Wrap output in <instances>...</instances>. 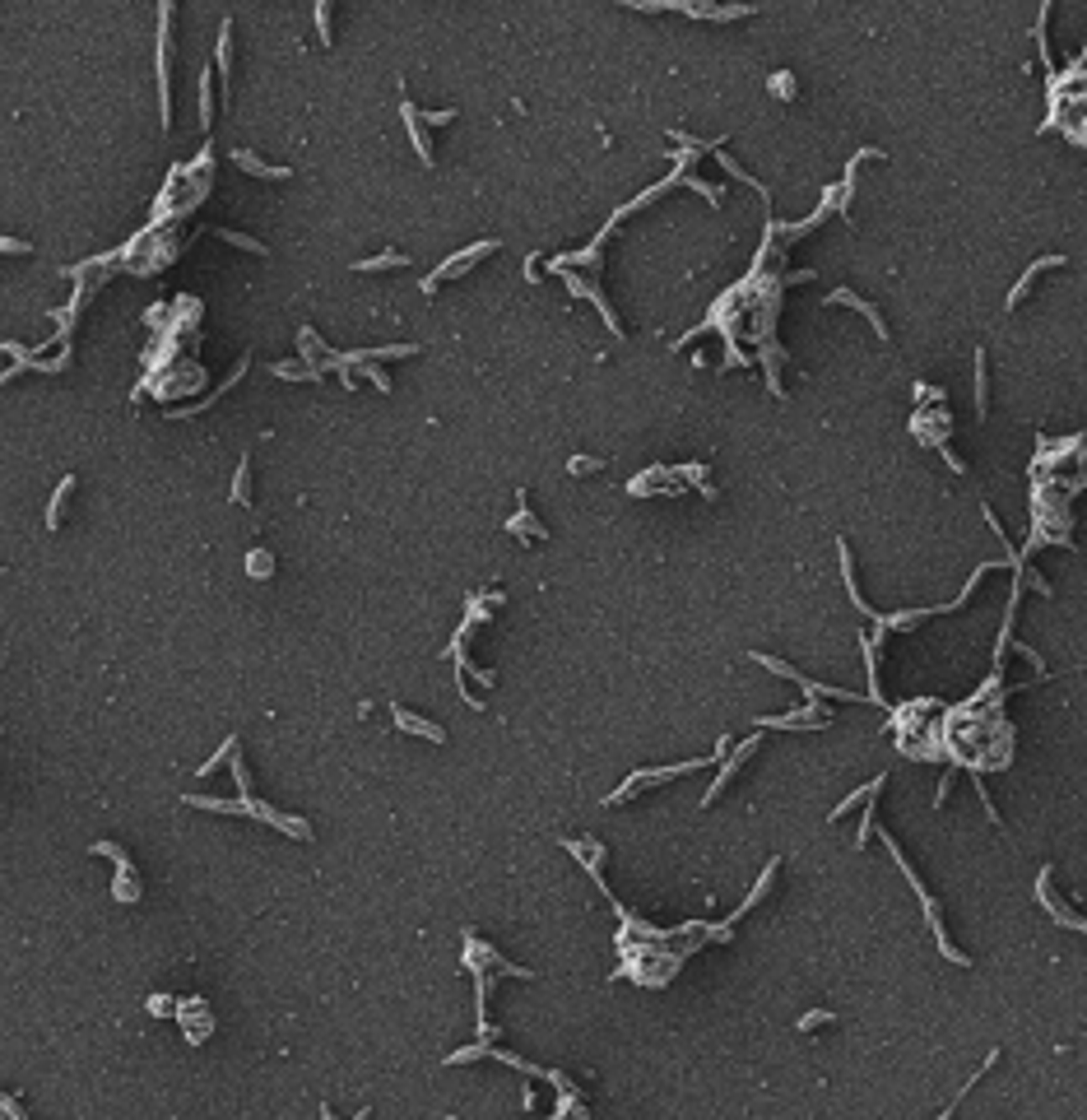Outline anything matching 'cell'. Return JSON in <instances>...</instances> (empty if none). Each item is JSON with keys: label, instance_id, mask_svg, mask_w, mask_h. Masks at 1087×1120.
<instances>
[{"label": "cell", "instance_id": "4fadbf2b", "mask_svg": "<svg viewBox=\"0 0 1087 1120\" xmlns=\"http://www.w3.org/2000/svg\"><path fill=\"white\" fill-rule=\"evenodd\" d=\"M71 489H75V474H71V479H60L56 498H51V507H47V526H51V531H56V526H60V502L71 498Z\"/></svg>", "mask_w": 1087, "mask_h": 1120}, {"label": "cell", "instance_id": "8fae6325", "mask_svg": "<svg viewBox=\"0 0 1087 1120\" xmlns=\"http://www.w3.org/2000/svg\"><path fill=\"white\" fill-rule=\"evenodd\" d=\"M395 265H410V260L400 256V251H381L372 260H353V270H395Z\"/></svg>", "mask_w": 1087, "mask_h": 1120}, {"label": "cell", "instance_id": "30bf717a", "mask_svg": "<svg viewBox=\"0 0 1087 1120\" xmlns=\"http://www.w3.org/2000/svg\"><path fill=\"white\" fill-rule=\"evenodd\" d=\"M228 71H233V19H223L219 29V80L228 84Z\"/></svg>", "mask_w": 1087, "mask_h": 1120}, {"label": "cell", "instance_id": "5bb4252c", "mask_svg": "<svg viewBox=\"0 0 1087 1120\" xmlns=\"http://www.w3.org/2000/svg\"><path fill=\"white\" fill-rule=\"evenodd\" d=\"M976 419H985V349H976Z\"/></svg>", "mask_w": 1087, "mask_h": 1120}, {"label": "cell", "instance_id": "6da1fadb", "mask_svg": "<svg viewBox=\"0 0 1087 1120\" xmlns=\"http://www.w3.org/2000/svg\"><path fill=\"white\" fill-rule=\"evenodd\" d=\"M758 665H767L771 674H781V679H790V683H799L804 688V698H841V702H855V693H846V688H828V683H813V679H804L799 670H790L786 661H776V656H753Z\"/></svg>", "mask_w": 1087, "mask_h": 1120}, {"label": "cell", "instance_id": "277c9868", "mask_svg": "<svg viewBox=\"0 0 1087 1120\" xmlns=\"http://www.w3.org/2000/svg\"><path fill=\"white\" fill-rule=\"evenodd\" d=\"M489 251H498V238H493V242H474V247H465V251H460V256H451L447 265H442V270L432 275L428 284H423V289L432 293V289H437L442 280H447V275H460V270H465V265H469V260H474V256H489Z\"/></svg>", "mask_w": 1087, "mask_h": 1120}, {"label": "cell", "instance_id": "5b68a950", "mask_svg": "<svg viewBox=\"0 0 1087 1120\" xmlns=\"http://www.w3.org/2000/svg\"><path fill=\"white\" fill-rule=\"evenodd\" d=\"M828 302H837V307H855V311H865V317L874 321V335H878V340H888V321L878 317V307H869L865 298H855L850 289H832V293H828Z\"/></svg>", "mask_w": 1087, "mask_h": 1120}, {"label": "cell", "instance_id": "9a60e30c", "mask_svg": "<svg viewBox=\"0 0 1087 1120\" xmlns=\"http://www.w3.org/2000/svg\"><path fill=\"white\" fill-rule=\"evenodd\" d=\"M219 238H223V242H233V247H242V251H256V256H269V251H265V247H260V242H256V238H242V233H228V228H223V233H219Z\"/></svg>", "mask_w": 1087, "mask_h": 1120}, {"label": "cell", "instance_id": "8992f818", "mask_svg": "<svg viewBox=\"0 0 1087 1120\" xmlns=\"http://www.w3.org/2000/svg\"><path fill=\"white\" fill-rule=\"evenodd\" d=\"M395 725H400V730H410V735H423V740H432V744H447V730H442V725H432V720H419V716H410L405 707H395Z\"/></svg>", "mask_w": 1087, "mask_h": 1120}, {"label": "cell", "instance_id": "44dd1931", "mask_svg": "<svg viewBox=\"0 0 1087 1120\" xmlns=\"http://www.w3.org/2000/svg\"><path fill=\"white\" fill-rule=\"evenodd\" d=\"M0 251H10V256H29V242H14V238H0Z\"/></svg>", "mask_w": 1087, "mask_h": 1120}, {"label": "cell", "instance_id": "ffe728a7", "mask_svg": "<svg viewBox=\"0 0 1087 1120\" xmlns=\"http://www.w3.org/2000/svg\"><path fill=\"white\" fill-rule=\"evenodd\" d=\"M599 465H604V460H590V456H577V460H572V474H590V470H599Z\"/></svg>", "mask_w": 1087, "mask_h": 1120}, {"label": "cell", "instance_id": "7c38bea8", "mask_svg": "<svg viewBox=\"0 0 1087 1120\" xmlns=\"http://www.w3.org/2000/svg\"><path fill=\"white\" fill-rule=\"evenodd\" d=\"M238 163H242L247 172H256V177H274V181H284V177H289V168H265V163H260V159H251L247 149L238 154Z\"/></svg>", "mask_w": 1087, "mask_h": 1120}, {"label": "cell", "instance_id": "d6986e66", "mask_svg": "<svg viewBox=\"0 0 1087 1120\" xmlns=\"http://www.w3.org/2000/svg\"><path fill=\"white\" fill-rule=\"evenodd\" d=\"M247 568H251V577H256V572H260V577H269V553H265V549H256V553L247 558Z\"/></svg>", "mask_w": 1087, "mask_h": 1120}, {"label": "cell", "instance_id": "2e32d148", "mask_svg": "<svg viewBox=\"0 0 1087 1120\" xmlns=\"http://www.w3.org/2000/svg\"><path fill=\"white\" fill-rule=\"evenodd\" d=\"M200 121H205V126H210V121H214V98H210V75H205V80H200Z\"/></svg>", "mask_w": 1087, "mask_h": 1120}, {"label": "cell", "instance_id": "ac0fdd59", "mask_svg": "<svg viewBox=\"0 0 1087 1120\" xmlns=\"http://www.w3.org/2000/svg\"><path fill=\"white\" fill-rule=\"evenodd\" d=\"M771 93H776V98H795V80H790L786 71H776V80H771Z\"/></svg>", "mask_w": 1087, "mask_h": 1120}, {"label": "cell", "instance_id": "9c48e42d", "mask_svg": "<svg viewBox=\"0 0 1087 1120\" xmlns=\"http://www.w3.org/2000/svg\"><path fill=\"white\" fill-rule=\"evenodd\" d=\"M883 781H888V777H874V781H869V786H860V790H850V795H846V800H841V804H837V809H832V819H828V823H837V819H846V814H850V809H855V804H860V800H869V795H874V790H883Z\"/></svg>", "mask_w": 1087, "mask_h": 1120}, {"label": "cell", "instance_id": "7a4b0ae2", "mask_svg": "<svg viewBox=\"0 0 1087 1120\" xmlns=\"http://www.w3.org/2000/svg\"><path fill=\"white\" fill-rule=\"evenodd\" d=\"M1037 902L1050 911V920L1055 925H1064V930H1078V934H1087V920L1083 916H1074V911L1064 907V902H1055V892H1050V865L1037 874Z\"/></svg>", "mask_w": 1087, "mask_h": 1120}, {"label": "cell", "instance_id": "3957f363", "mask_svg": "<svg viewBox=\"0 0 1087 1120\" xmlns=\"http://www.w3.org/2000/svg\"><path fill=\"white\" fill-rule=\"evenodd\" d=\"M758 744H762L758 735H749V740H744V744H739L734 753H729V758H725V767H720V777L711 781V790H707V795H702V804H716V795H720V790L729 786V781H734V772L744 767V762H749L753 753H758Z\"/></svg>", "mask_w": 1087, "mask_h": 1120}, {"label": "cell", "instance_id": "e0dca14e", "mask_svg": "<svg viewBox=\"0 0 1087 1120\" xmlns=\"http://www.w3.org/2000/svg\"><path fill=\"white\" fill-rule=\"evenodd\" d=\"M837 1013H828V1009H813V1013H804L799 1018V1032H813V1028H823V1023H832Z\"/></svg>", "mask_w": 1087, "mask_h": 1120}, {"label": "cell", "instance_id": "ba28073f", "mask_svg": "<svg viewBox=\"0 0 1087 1120\" xmlns=\"http://www.w3.org/2000/svg\"><path fill=\"white\" fill-rule=\"evenodd\" d=\"M400 112H405V126H410V135H414V149H419V159H423V163H432V149H428V130L419 126V112H414V102H400Z\"/></svg>", "mask_w": 1087, "mask_h": 1120}, {"label": "cell", "instance_id": "52a82bcc", "mask_svg": "<svg viewBox=\"0 0 1087 1120\" xmlns=\"http://www.w3.org/2000/svg\"><path fill=\"white\" fill-rule=\"evenodd\" d=\"M1055 265H1064V256H1041V260H1037V265H1032V270H1027V275H1022V280H1017V284H1013V293H1008V298H1004V307H1008V311H1013V307H1017V302H1022V293H1027V289H1032V280H1037V275H1041V270H1055Z\"/></svg>", "mask_w": 1087, "mask_h": 1120}]
</instances>
